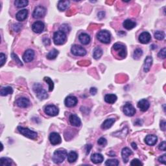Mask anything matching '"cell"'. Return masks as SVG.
<instances>
[{
	"label": "cell",
	"instance_id": "49",
	"mask_svg": "<svg viewBox=\"0 0 166 166\" xmlns=\"http://www.w3.org/2000/svg\"><path fill=\"white\" fill-rule=\"evenodd\" d=\"M97 92V88H90V94L91 95H93V96H95Z\"/></svg>",
	"mask_w": 166,
	"mask_h": 166
},
{
	"label": "cell",
	"instance_id": "24",
	"mask_svg": "<svg viewBox=\"0 0 166 166\" xmlns=\"http://www.w3.org/2000/svg\"><path fill=\"white\" fill-rule=\"evenodd\" d=\"M28 16V11L27 9H23L20 11L18 13L16 14V18L17 20L20 21V22H22V21H24L27 17Z\"/></svg>",
	"mask_w": 166,
	"mask_h": 166
},
{
	"label": "cell",
	"instance_id": "22",
	"mask_svg": "<svg viewBox=\"0 0 166 166\" xmlns=\"http://www.w3.org/2000/svg\"><path fill=\"white\" fill-rule=\"evenodd\" d=\"M69 121L71 124L75 127H79L81 124V121L79 119V117L75 114H72L70 116Z\"/></svg>",
	"mask_w": 166,
	"mask_h": 166
},
{
	"label": "cell",
	"instance_id": "37",
	"mask_svg": "<svg viewBox=\"0 0 166 166\" xmlns=\"http://www.w3.org/2000/svg\"><path fill=\"white\" fill-rule=\"evenodd\" d=\"M44 81H46L47 84H49V91H52L53 90V88H54V83H53L52 80L50 79L48 77H46L44 79Z\"/></svg>",
	"mask_w": 166,
	"mask_h": 166
},
{
	"label": "cell",
	"instance_id": "33",
	"mask_svg": "<svg viewBox=\"0 0 166 166\" xmlns=\"http://www.w3.org/2000/svg\"><path fill=\"white\" fill-rule=\"evenodd\" d=\"M103 55V50L100 48V47H97L96 48H95L94 53H93V57L95 59H99L101 56Z\"/></svg>",
	"mask_w": 166,
	"mask_h": 166
},
{
	"label": "cell",
	"instance_id": "16",
	"mask_svg": "<svg viewBox=\"0 0 166 166\" xmlns=\"http://www.w3.org/2000/svg\"><path fill=\"white\" fill-rule=\"evenodd\" d=\"M138 40L141 44H147L151 41V36L148 32H143L139 37Z\"/></svg>",
	"mask_w": 166,
	"mask_h": 166
},
{
	"label": "cell",
	"instance_id": "13",
	"mask_svg": "<svg viewBox=\"0 0 166 166\" xmlns=\"http://www.w3.org/2000/svg\"><path fill=\"white\" fill-rule=\"evenodd\" d=\"M78 102V100L77 99V97L75 96H68L67 97L66 99L64 101V104L67 107H73V106H75L77 104Z\"/></svg>",
	"mask_w": 166,
	"mask_h": 166
},
{
	"label": "cell",
	"instance_id": "50",
	"mask_svg": "<svg viewBox=\"0 0 166 166\" xmlns=\"http://www.w3.org/2000/svg\"><path fill=\"white\" fill-rule=\"evenodd\" d=\"M131 145H132V147H133V149H137V145H136V144L135 143H134V142H133V143H131Z\"/></svg>",
	"mask_w": 166,
	"mask_h": 166
},
{
	"label": "cell",
	"instance_id": "11",
	"mask_svg": "<svg viewBox=\"0 0 166 166\" xmlns=\"http://www.w3.org/2000/svg\"><path fill=\"white\" fill-rule=\"evenodd\" d=\"M49 141L53 145H58L61 143V137L57 132H52L49 136Z\"/></svg>",
	"mask_w": 166,
	"mask_h": 166
},
{
	"label": "cell",
	"instance_id": "39",
	"mask_svg": "<svg viewBox=\"0 0 166 166\" xmlns=\"http://www.w3.org/2000/svg\"><path fill=\"white\" fill-rule=\"evenodd\" d=\"M6 55L4 54V53H1V54H0V66L2 67L4 66V64L5 63V61H6Z\"/></svg>",
	"mask_w": 166,
	"mask_h": 166
},
{
	"label": "cell",
	"instance_id": "47",
	"mask_svg": "<svg viewBox=\"0 0 166 166\" xmlns=\"http://www.w3.org/2000/svg\"><path fill=\"white\" fill-rule=\"evenodd\" d=\"M158 161L159 162L162 163V164H165V161H166V155H163L162 156H160L158 158Z\"/></svg>",
	"mask_w": 166,
	"mask_h": 166
},
{
	"label": "cell",
	"instance_id": "34",
	"mask_svg": "<svg viewBox=\"0 0 166 166\" xmlns=\"http://www.w3.org/2000/svg\"><path fill=\"white\" fill-rule=\"evenodd\" d=\"M0 162H1V164L3 166H10L13 164V161L12 160L8 158H1L0 159Z\"/></svg>",
	"mask_w": 166,
	"mask_h": 166
},
{
	"label": "cell",
	"instance_id": "4",
	"mask_svg": "<svg viewBox=\"0 0 166 166\" xmlns=\"http://www.w3.org/2000/svg\"><path fill=\"white\" fill-rule=\"evenodd\" d=\"M18 130L20 133H21V134L27 138L32 139V140H34V139L37 138V133L34 131H32V130L28 128H25V127H18Z\"/></svg>",
	"mask_w": 166,
	"mask_h": 166
},
{
	"label": "cell",
	"instance_id": "41",
	"mask_svg": "<svg viewBox=\"0 0 166 166\" xmlns=\"http://www.w3.org/2000/svg\"><path fill=\"white\" fill-rule=\"evenodd\" d=\"M130 165H143V163H141V162L137 158L133 159L130 162Z\"/></svg>",
	"mask_w": 166,
	"mask_h": 166
},
{
	"label": "cell",
	"instance_id": "19",
	"mask_svg": "<svg viewBox=\"0 0 166 166\" xmlns=\"http://www.w3.org/2000/svg\"><path fill=\"white\" fill-rule=\"evenodd\" d=\"M158 141L157 136L153 134L147 135L145 138V142L148 145H155Z\"/></svg>",
	"mask_w": 166,
	"mask_h": 166
},
{
	"label": "cell",
	"instance_id": "38",
	"mask_svg": "<svg viewBox=\"0 0 166 166\" xmlns=\"http://www.w3.org/2000/svg\"><path fill=\"white\" fill-rule=\"evenodd\" d=\"M155 38L156 39L158 40H162L164 39L165 38V33L164 32L160 31H157L155 33Z\"/></svg>",
	"mask_w": 166,
	"mask_h": 166
},
{
	"label": "cell",
	"instance_id": "1",
	"mask_svg": "<svg viewBox=\"0 0 166 166\" xmlns=\"http://www.w3.org/2000/svg\"><path fill=\"white\" fill-rule=\"evenodd\" d=\"M68 156L67 151L64 149H60L57 151H55L54 153H53V161L54 162L55 164H60V163L63 162L64 160L66 159V156Z\"/></svg>",
	"mask_w": 166,
	"mask_h": 166
},
{
	"label": "cell",
	"instance_id": "14",
	"mask_svg": "<svg viewBox=\"0 0 166 166\" xmlns=\"http://www.w3.org/2000/svg\"><path fill=\"white\" fill-rule=\"evenodd\" d=\"M16 103L20 108H27L30 105V101L26 97H20L16 101Z\"/></svg>",
	"mask_w": 166,
	"mask_h": 166
},
{
	"label": "cell",
	"instance_id": "23",
	"mask_svg": "<svg viewBox=\"0 0 166 166\" xmlns=\"http://www.w3.org/2000/svg\"><path fill=\"white\" fill-rule=\"evenodd\" d=\"M91 161L94 164H101V163H102L104 158H103V156L101 155V154H99V153H95L93 154L91 156Z\"/></svg>",
	"mask_w": 166,
	"mask_h": 166
},
{
	"label": "cell",
	"instance_id": "44",
	"mask_svg": "<svg viewBox=\"0 0 166 166\" xmlns=\"http://www.w3.org/2000/svg\"><path fill=\"white\" fill-rule=\"evenodd\" d=\"M22 25L20 24V23H16V24L13 25V30L15 32H19L21 29H22Z\"/></svg>",
	"mask_w": 166,
	"mask_h": 166
},
{
	"label": "cell",
	"instance_id": "31",
	"mask_svg": "<svg viewBox=\"0 0 166 166\" xmlns=\"http://www.w3.org/2000/svg\"><path fill=\"white\" fill-rule=\"evenodd\" d=\"M58 55V51L57 49H53L51 51L48 53V54L47 55L46 57L47 58L49 59V60H54V59L57 57Z\"/></svg>",
	"mask_w": 166,
	"mask_h": 166
},
{
	"label": "cell",
	"instance_id": "26",
	"mask_svg": "<svg viewBox=\"0 0 166 166\" xmlns=\"http://www.w3.org/2000/svg\"><path fill=\"white\" fill-rule=\"evenodd\" d=\"M124 28H125L127 30H131L133 28H134L136 25V23L133 22L131 20H126L124 21L123 23Z\"/></svg>",
	"mask_w": 166,
	"mask_h": 166
},
{
	"label": "cell",
	"instance_id": "48",
	"mask_svg": "<svg viewBox=\"0 0 166 166\" xmlns=\"http://www.w3.org/2000/svg\"><path fill=\"white\" fill-rule=\"evenodd\" d=\"M165 127H166V123H165V121L163 120L160 122V128L163 130V131H165Z\"/></svg>",
	"mask_w": 166,
	"mask_h": 166
},
{
	"label": "cell",
	"instance_id": "18",
	"mask_svg": "<svg viewBox=\"0 0 166 166\" xmlns=\"http://www.w3.org/2000/svg\"><path fill=\"white\" fill-rule=\"evenodd\" d=\"M150 103L147 99H141L138 103V107L142 112H146L149 108Z\"/></svg>",
	"mask_w": 166,
	"mask_h": 166
},
{
	"label": "cell",
	"instance_id": "28",
	"mask_svg": "<svg viewBox=\"0 0 166 166\" xmlns=\"http://www.w3.org/2000/svg\"><path fill=\"white\" fill-rule=\"evenodd\" d=\"M117 99V96L115 94H107L105 97V101L106 103L109 104H114Z\"/></svg>",
	"mask_w": 166,
	"mask_h": 166
},
{
	"label": "cell",
	"instance_id": "15",
	"mask_svg": "<svg viewBox=\"0 0 166 166\" xmlns=\"http://www.w3.org/2000/svg\"><path fill=\"white\" fill-rule=\"evenodd\" d=\"M34 57V51L32 49H27L23 55V61L25 62H30L33 60Z\"/></svg>",
	"mask_w": 166,
	"mask_h": 166
},
{
	"label": "cell",
	"instance_id": "21",
	"mask_svg": "<svg viewBox=\"0 0 166 166\" xmlns=\"http://www.w3.org/2000/svg\"><path fill=\"white\" fill-rule=\"evenodd\" d=\"M153 58L150 57V56H148L146 57V58L145 59L144 61V65H143V71L144 72L147 73L149 72V70L151 69V67L153 64Z\"/></svg>",
	"mask_w": 166,
	"mask_h": 166
},
{
	"label": "cell",
	"instance_id": "42",
	"mask_svg": "<svg viewBox=\"0 0 166 166\" xmlns=\"http://www.w3.org/2000/svg\"><path fill=\"white\" fill-rule=\"evenodd\" d=\"M165 54H166V49L164 47V48H163L162 49L160 50V51L158 56L160 58L164 59L165 58Z\"/></svg>",
	"mask_w": 166,
	"mask_h": 166
},
{
	"label": "cell",
	"instance_id": "35",
	"mask_svg": "<svg viewBox=\"0 0 166 166\" xmlns=\"http://www.w3.org/2000/svg\"><path fill=\"white\" fill-rule=\"evenodd\" d=\"M143 55V51L140 48L136 49L134 52V54H133V58H134L135 60H139L141 58V57Z\"/></svg>",
	"mask_w": 166,
	"mask_h": 166
},
{
	"label": "cell",
	"instance_id": "25",
	"mask_svg": "<svg viewBox=\"0 0 166 166\" xmlns=\"http://www.w3.org/2000/svg\"><path fill=\"white\" fill-rule=\"evenodd\" d=\"M115 120L114 119V118H110V119L106 120L101 124V129L104 130L110 129L112 126V124L115 123Z\"/></svg>",
	"mask_w": 166,
	"mask_h": 166
},
{
	"label": "cell",
	"instance_id": "27",
	"mask_svg": "<svg viewBox=\"0 0 166 166\" xmlns=\"http://www.w3.org/2000/svg\"><path fill=\"white\" fill-rule=\"evenodd\" d=\"M69 1H59L58 3V9L60 11H64L69 7L70 5Z\"/></svg>",
	"mask_w": 166,
	"mask_h": 166
},
{
	"label": "cell",
	"instance_id": "5",
	"mask_svg": "<svg viewBox=\"0 0 166 166\" xmlns=\"http://www.w3.org/2000/svg\"><path fill=\"white\" fill-rule=\"evenodd\" d=\"M97 38L103 44H109L111 40V35L108 31L102 30L97 32Z\"/></svg>",
	"mask_w": 166,
	"mask_h": 166
},
{
	"label": "cell",
	"instance_id": "20",
	"mask_svg": "<svg viewBox=\"0 0 166 166\" xmlns=\"http://www.w3.org/2000/svg\"><path fill=\"white\" fill-rule=\"evenodd\" d=\"M79 40L83 45H87V44L90 42L91 38L90 37V35L88 34L87 33L82 32V33L79 34Z\"/></svg>",
	"mask_w": 166,
	"mask_h": 166
},
{
	"label": "cell",
	"instance_id": "12",
	"mask_svg": "<svg viewBox=\"0 0 166 166\" xmlns=\"http://www.w3.org/2000/svg\"><path fill=\"white\" fill-rule=\"evenodd\" d=\"M45 25L43 22H40V21H38V22H34L32 25V30L34 31L35 33H41L42 32L44 31Z\"/></svg>",
	"mask_w": 166,
	"mask_h": 166
},
{
	"label": "cell",
	"instance_id": "6",
	"mask_svg": "<svg viewBox=\"0 0 166 166\" xmlns=\"http://www.w3.org/2000/svg\"><path fill=\"white\" fill-rule=\"evenodd\" d=\"M113 49L117 53V55L121 58H125L127 57V48L125 46L122 44L115 43L113 46Z\"/></svg>",
	"mask_w": 166,
	"mask_h": 166
},
{
	"label": "cell",
	"instance_id": "30",
	"mask_svg": "<svg viewBox=\"0 0 166 166\" xmlns=\"http://www.w3.org/2000/svg\"><path fill=\"white\" fill-rule=\"evenodd\" d=\"M78 158V155L75 151H71L68 155V160L70 163L75 162Z\"/></svg>",
	"mask_w": 166,
	"mask_h": 166
},
{
	"label": "cell",
	"instance_id": "3",
	"mask_svg": "<svg viewBox=\"0 0 166 166\" xmlns=\"http://www.w3.org/2000/svg\"><path fill=\"white\" fill-rule=\"evenodd\" d=\"M33 91L40 100H44L48 97V94L47 91L42 88V86L38 83H37L33 86Z\"/></svg>",
	"mask_w": 166,
	"mask_h": 166
},
{
	"label": "cell",
	"instance_id": "29",
	"mask_svg": "<svg viewBox=\"0 0 166 166\" xmlns=\"http://www.w3.org/2000/svg\"><path fill=\"white\" fill-rule=\"evenodd\" d=\"M13 93V89L11 87H2L0 90V94L1 96H6Z\"/></svg>",
	"mask_w": 166,
	"mask_h": 166
},
{
	"label": "cell",
	"instance_id": "46",
	"mask_svg": "<svg viewBox=\"0 0 166 166\" xmlns=\"http://www.w3.org/2000/svg\"><path fill=\"white\" fill-rule=\"evenodd\" d=\"M158 149L161 151H165L166 149V143L165 141H162V143L159 145Z\"/></svg>",
	"mask_w": 166,
	"mask_h": 166
},
{
	"label": "cell",
	"instance_id": "9",
	"mask_svg": "<svg viewBox=\"0 0 166 166\" xmlns=\"http://www.w3.org/2000/svg\"><path fill=\"white\" fill-rule=\"evenodd\" d=\"M44 112L47 114L49 115V116H56V115H58L59 110L57 106L53 105H49L46 106L45 108H44Z\"/></svg>",
	"mask_w": 166,
	"mask_h": 166
},
{
	"label": "cell",
	"instance_id": "8",
	"mask_svg": "<svg viewBox=\"0 0 166 166\" xmlns=\"http://www.w3.org/2000/svg\"><path fill=\"white\" fill-rule=\"evenodd\" d=\"M46 14V8L43 6H38L34 8L32 13V16L34 18H42L45 16Z\"/></svg>",
	"mask_w": 166,
	"mask_h": 166
},
{
	"label": "cell",
	"instance_id": "7",
	"mask_svg": "<svg viewBox=\"0 0 166 166\" xmlns=\"http://www.w3.org/2000/svg\"><path fill=\"white\" fill-rule=\"evenodd\" d=\"M71 52L72 54L75 56H81V57H84L87 55V51L84 47H81L79 45H73L72 48H71Z\"/></svg>",
	"mask_w": 166,
	"mask_h": 166
},
{
	"label": "cell",
	"instance_id": "43",
	"mask_svg": "<svg viewBox=\"0 0 166 166\" xmlns=\"http://www.w3.org/2000/svg\"><path fill=\"white\" fill-rule=\"evenodd\" d=\"M97 143L99 145H101V146H105V145L107 144V141H106L105 138H100L98 141H97Z\"/></svg>",
	"mask_w": 166,
	"mask_h": 166
},
{
	"label": "cell",
	"instance_id": "10",
	"mask_svg": "<svg viewBox=\"0 0 166 166\" xmlns=\"http://www.w3.org/2000/svg\"><path fill=\"white\" fill-rule=\"evenodd\" d=\"M123 113L125 114L127 116L129 117L133 116L136 113V109L134 108V106L129 103H126L125 105L123 106Z\"/></svg>",
	"mask_w": 166,
	"mask_h": 166
},
{
	"label": "cell",
	"instance_id": "45",
	"mask_svg": "<svg viewBox=\"0 0 166 166\" xmlns=\"http://www.w3.org/2000/svg\"><path fill=\"white\" fill-rule=\"evenodd\" d=\"M60 31L64 32L65 33H66V32H68L70 31V27L68 26L67 24H63L61 27V30Z\"/></svg>",
	"mask_w": 166,
	"mask_h": 166
},
{
	"label": "cell",
	"instance_id": "17",
	"mask_svg": "<svg viewBox=\"0 0 166 166\" xmlns=\"http://www.w3.org/2000/svg\"><path fill=\"white\" fill-rule=\"evenodd\" d=\"M132 155V151L128 147H124L121 151V156H122V159L124 163H127L129 161V156Z\"/></svg>",
	"mask_w": 166,
	"mask_h": 166
},
{
	"label": "cell",
	"instance_id": "40",
	"mask_svg": "<svg viewBox=\"0 0 166 166\" xmlns=\"http://www.w3.org/2000/svg\"><path fill=\"white\" fill-rule=\"evenodd\" d=\"M12 57H13V58L14 60V61H15L16 63L18 64H19L20 66H23V64H22V62H21V60H20V58L19 57H18V56L16 55V54H14V53H12Z\"/></svg>",
	"mask_w": 166,
	"mask_h": 166
},
{
	"label": "cell",
	"instance_id": "36",
	"mask_svg": "<svg viewBox=\"0 0 166 166\" xmlns=\"http://www.w3.org/2000/svg\"><path fill=\"white\" fill-rule=\"evenodd\" d=\"M105 165L108 166H117L119 165V161L116 159H109L106 161Z\"/></svg>",
	"mask_w": 166,
	"mask_h": 166
},
{
	"label": "cell",
	"instance_id": "32",
	"mask_svg": "<svg viewBox=\"0 0 166 166\" xmlns=\"http://www.w3.org/2000/svg\"><path fill=\"white\" fill-rule=\"evenodd\" d=\"M29 1L27 0H16L14 1V5L18 8H23L28 5Z\"/></svg>",
	"mask_w": 166,
	"mask_h": 166
},
{
	"label": "cell",
	"instance_id": "2",
	"mask_svg": "<svg viewBox=\"0 0 166 166\" xmlns=\"http://www.w3.org/2000/svg\"><path fill=\"white\" fill-rule=\"evenodd\" d=\"M67 39L66 33L62 31H56L53 35V42L55 45L60 46L66 42Z\"/></svg>",
	"mask_w": 166,
	"mask_h": 166
}]
</instances>
